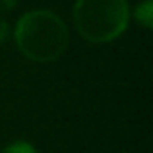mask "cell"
<instances>
[{
	"label": "cell",
	"mask_w": 153,
	"mask_h": 153,
	"mask_svg": "<svg viewBox=\"0 0 153 153\" xmlns=\"http://www.w3.org/2000/svg\"><path fill=\"white\" fill-rule=\"evenodd\" d=\"M15 42L20 52L36 63L58 59L68 45L67 24L47 9L22 15L15 27Z\"/></svg>",
	"instance_id": "obj_1"
},
{
	"label": "cell",
	"mask_w": 153,
	"mask_h": 153,
	"mask_svg": "<svg viewBox=\"0 0 153 153\" xmlns=\"http://www.w3.org/2000/svg\"><path fill=\"white\" fill-rule=\"evenodd\" d=\"M9 36V25L4 18H0V45H2Z\"/></svg>",
	"instance_id": "obj_5"
},
{
	"label": "cell",
	"mask_w": 153,
	"mask_h": 153,
	"mask_svg": "<svg viewBox=\"0 0 153 153\" xmlns=\"http://www.w3.org/2000/svg\"><path fill=\"white\" fill-rule=\"evenodd\" d=\"M135 18L139 20L140 25H144L146 29H151V18H153V2L151 0H144L142 4L137 6L135 9Z\"/></svg>",
	"instance_id": "obj_3"
},
{
	"label": "cell",
	"mask_w": 153,
	"mask_h": 153,
	"mask_svg": "<svg viewBox=\"0 0 153 153\" xmlns=\"http://www.w3.org/2000/svg\"><path fill=\"white\" fill-rule=\"evenodd\" d=\"M72 16L87 42L106 43L126 31L130 7L126 0H76Z\"/></svg>",
	"instance_id": "obj_2"
},
{
	"label": "cell",
	"mask_w": 153,
	"mask_h": 153,
	"mask_svg": "<svg viewBox=\"0 0 153 153\" xmlns=\"http://www.w3.org/2000/svg\"><path fill=\"white\" fill-rule=\"evenodd\" d=\"M0 153H38V149L33 142L20 139V140H13L7 146H4Z\"/></svg>",
	"instance_id": "obj_4"
},
{
	"label": "cell",
	"mask_w": 153,
	"mask_h": 153,
	"mask_svg": "<svg viewBox=\"0 0 153 153\" xmlns=\"http://www.w3.org/2000/svg\"><path fill=\"white\" fill-rule=\"evenodd\" d=\"M123 153H124V151H123Z\"/></svg>",
	"instance_id": "obj_7"
},
{
	"label": "cell",
	"mask_w": 153,
	"mask_h": 153,
	"mask_svg": "<svg viewBox=\"0 0 153 153\" xmlns=\"http://www.w3.org/2000/svg\"><path fill=\"white\" fill-rule=\"evenodd\" d=\"M18 4V0H0V9L2 11H11Z\"/></svg>",
	"instance_id": "obj_6"
}]
</instances>
